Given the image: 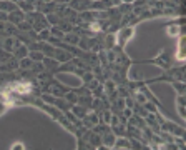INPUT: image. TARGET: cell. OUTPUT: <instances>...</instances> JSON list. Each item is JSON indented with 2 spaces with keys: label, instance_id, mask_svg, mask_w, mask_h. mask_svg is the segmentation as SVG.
<instances>
[{
  "label": "cell",
  "instance_id": "3",
  "mask_svg": "<svg viewBox=\"0 0 186 150\" xmlns=\"http://www.w3.org/2000/svg\"><path fill=\"white\" fill-rule=\"evenodd\" d=\"M174 34H178V27H171V29H169V35H174Z\"/></svg>",
  "mask_w": 186,
  "mask_h": 150
},
{
  "label": "cell",
  "instance_id": "1",
  "mask_svg": "<svg viewBox=\"0 0 186 150\" xmlns=\"http://www.w3.org/2000/svg\"><path fill=\"white\" fill-rule=\"evenodd\" d=\"M12 88L18 93H28L30 92V85H27V83H15V85H12Z\"/></svg>",
  "mask_w": 186,
  "mask_h": 150
},
{
  "label": "cell",
  "instance_id": "2",
  "mask_svg": "<svg viewBox=\"0 0 186 150\" xmlns=\"http://www.w3.org/2000/svg\"><path fill=\"white\" fill-rule=\"evenodd\" d=\"M178 58H180V60H183V58H185V53H183V40L180 42V48H178Z\"/></svg>",
  "mask_w": 186,
  "mask_h": 150
}]
</instances>
